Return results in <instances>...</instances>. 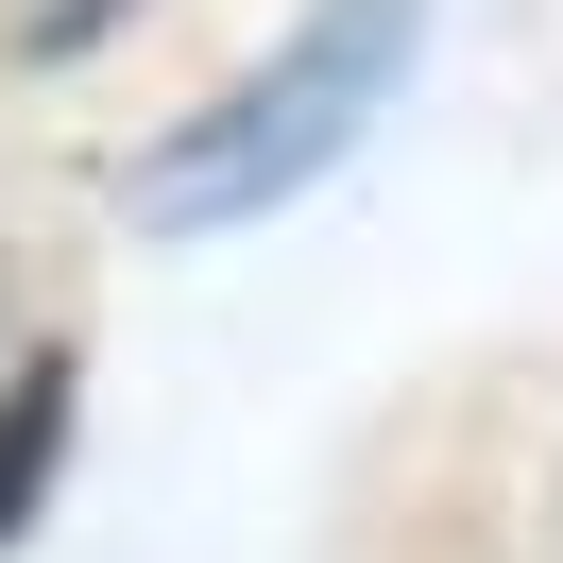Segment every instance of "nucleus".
I'll return each mask as SVG.
<instances>
[{
	"label": "nucleus",
	"instance_id": "1",
	"mask_svg": "<svg viewBox=\"0 0 563 563\" xmlns=\"http://www.w3.org/2000/svg\"><path fill=\"white\" fill-rule=\"evenodd\" d=\"M410 52H427V0H308L274 69H240L206 120H172V137L120 172L137 240H222V222H274L290 188H324L376 137V103L410 86Z\"/></svg>",
	"mask_w": 563,
	"mask_h": 563
},
{
	"label": "nucleus",
	"instance_id": "2",
	"mask_svg": "<svg viewBox=\"0 0 563 563\" xmlns=\"http://www.w3.org/2000/svg\"><path fill=\"white\" fill-rule=\"evenodd\" d=\"M52 444H69V358H35V376L0 393V529L35 512V478H52Z\"/></svg>",
	"mask_w": 563,
	"mask_h": 563
},
{
	"label": "nucleus",
	"instance_id": "3",
	"mask_svg": "<svg viewBox=\"0 0 563 563\" xmlns=\"http://www.w3.org/2000/svg\"><path fill=\"white\" fill-rule=\"evenodd\" d=\"M103 18H120V0H35V52H86Z\"/></svg>",
	"mask_w": 563,
	"mask_h": 563
}]
</instances>
